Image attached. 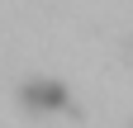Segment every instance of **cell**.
<instances>
[{"label":"cell","mask_w":133,"mask_h":128,"mask_svg":"<svg viewBox=\"0 0 133 128\" xmlns=\"http://www.w3.org/2000/svg\"><path fill=\"white\" fill-rule=\"evenodd\" d=\"M24 104L33 114H43V109H71V95H66L57 81H29L24 86Z\"/></svg>","instance_id":"1"},{"label":"cell","mask_w":133,"mask_h":128,"mask_svg":"<svg viewBox=\"0 0 133 128\" xmlns=\"http://www.w3.org/2000/svg\"><path fill=\"white\" fill-rule=\"evenodd\" d=\"M128 128H133V119H128Z\"/></svg>","instance_id":"2"}]
</instances>
